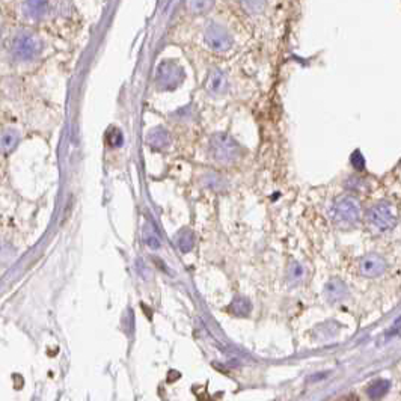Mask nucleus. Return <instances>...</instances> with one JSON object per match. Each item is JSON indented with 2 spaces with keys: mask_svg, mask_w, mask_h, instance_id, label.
<instances>
[{
  "mask_svg": "<svg viewBox=\"0 0 401 401\" xmlns=\"http://www.w3.org/2000/svg\"><path fill=\"white\" fill-rule=\"evenodd\" d=\"M12 21L42 30L68 26L77 17L73 0H12Z\"/></svg>",
  "mask_w": 401,
  "mask_h": 401,
  "instance_id": "f257e3e1",
  "label": "nucleus"
},
{
  "mask_svg": "<svg viewBox=\"0 0 401 401\" xmlns=\"http://www.w3.org/2000/svg\"><path fill=\"white\" fill-rule=\"evenodd\" d=\"M3 36V49L8 58L17 65H29L36 62L47 50L45 30L20 25L12 21Z\"/></svg>",
  "mask_w": 401,
  "mask_h": 401,
  "instance_id": "f03ea898",
  "label": "nucleus"
},
{
  "mask_svg": "<svg viewBox=\"0 0 401 401\" xmlns=\"http://www.w3.org/2000/svg\"><path fill=\"white\" fill-rule=\"evenodd\" d=\"M198 29L199 42L204 45V49L211 53L226 55L236 47L237 35L234 30L236 26L225 17H219V15H215V12L210 14L208 17L202 19Z\"/></svg>",
  "mask_w": 401,
  "mask_h": 401,
  "instance_id": "7ed1b4c3",
  "label": "nucleus"
},
{
  "mask_svg": "<svg viewBox=\"0 0 401 401\" xmlns=\"http://www.w3.org/2000/svg\"><path fill=\"white\" fill-rule=\"evenodd\" d=\"M367 222L373 230L387 232L394 230L398 223V211L394 204L380 201L367 211Z\"/></svg>",
  "mask_w": 401,
  "mask_h": 401,
  "instance_id": "20e7f679",
  "label": "nucleus"
},
{
  "mask_svg": "<svg viewBox=\"0 0 401 401\" xmlns=\"http://www.w3.org/2000/svg\"><path fill=\"white\" fill-rule=\"evenodd\" d=\"M240 145L231 136L225 133H217L210 141L211 157L219 163H232L240 157Z\"/></svg>",
  "mask_w": 401,
  "mask_h": 401,
  "instance_id": "39448f33",
  "label": "nucleus"
},
{
  "mask_svg": "<svg viewBox=\"0 0 401 401\" xmlns=\"http://www.w3.org/2000/svg\"><path fill=\"white\" fill-rule=\"evenodd\" d=\"M361 213H362L361 204L356 198H353V196H343V198H339L330 210L332 219H334L335 223L339 225L356 223L361 219Z\"/></svg>",
  "mask_w": 401,
  "mask_h": 401,
  "instance_id": "423d86ee",
  "label": "nucleus"
},
{
  "mask_svg": "<svg viewBox=\"0 0 401 401\" xmlns=\"http://www.w3.org/2000/svg\"><path fill=\"white\" fill-rule=\"evenodd\" d=\"M184 79V71L173 60H163L156 70V83L165 90L175 89Z\"/></svg>",
  "mask_w": 401,
  "mask_h": 401,
  "instance_id": "0eeeda50",
  "label": "nucleus"
},
{
  "mask_svg": "<svg viewBox=\"0 0 401 401\" xmlns=\"http://www.w3.org/2000/svg\"><path fill=\"white\" fill-rule=\"evenodd\" d=\"M237 12L249 21H261L270 11V0H234Z\"/></svg>",
  "mask_w": 401,
  "mask_h": 401,
  "instance_id": "6e6552de",
  "label": "nucleus"
},
{
  "mask_svg": "<svg viewBox=\"0 0 401 401\" xmlns=\"http://www.w3.org/2000/svg\"><path fill=\"white\" fill-rule=\"evenodd\" d=\"M388 269L387 260L379 254H367L359 261V274L364 278H377Z\"/></svg>",
  "mask_w": 401,
  "mask_h": 401,
  "instance_id": "1a4fd4ad",
  "label": "nucleus"
},
{
  "mask_svg": "<svg viewBox=\"0 0 401 401\" xmlns=\"http://www.w3.org/2000/svg\"><path fill=\"white\" fill-rule=\"evenodd\" d=\"M216 5L217 0H186L183 11L187 19L202 20L215 12Z\"/></svg>",
  "mask_w": 401,
  "mask_h": 401,
  "instance_id": "9d476101",
  "label": "nucleus"
},
{
  "mask_svg": "<svg viewBox=\"0 0 401 401\" xmlns=\"http://www.w3.org/2000/svg\"><path fill=\"white\" fill-rule=\"evenodd\" d=\"M228 86H230L228 74L217 66L211 68L206 80V89L208 90V93L213 95H221L226 93Z\"/></svg>",
  "mask_w": 401,
  "mask_h": 401,
  "instance_id": "9b49d317",
  "label": "nucleus"
},
{
  "mask_svg": "<svg viewBox=\"0 0 401 401\" xmlns=\"http://www.w3.org/2000/svg\"><path fill=\"white\" fill-rule=\"evenodd\" d=\"M347 296H349V289L341 281V279H330V281L324 285V297L329 304H338L343 302Z\"/></svg>",
  "mask_w": 401,
  "mask_h": 401,
  "instance_id": "f8f14e48",
  "label": "nucleus"
},
{
  "mask_svg": "<svg viewBox=\"0 0 401 401\" xmlns=\"http://www.w3.org/2000/svg\"><path fill=\"white\" fill-rule=\"evenodd\" d=\"M147 143L153 149L162 151V149H165L166 147L169 145V134H168V132L165 130L163 127H156L148 133Z\"/></svg>",
  "mask_w": 401,
  "mask_h": 401,
  "instance_id": "ddd939ff",
  "label": "nucleus"
},
{
  "mask_svg": "<svg viewBox=\"0 0 401 401\" xmlns=\"http://www.w3.org/2000/svg\"><path fill=\"white\" fill-rule=\"evenodd\" d=\"M391 388V382L387 379H379V380H374L369 387L367 388V394L369 398L377 400V398H382L383 396L388 394V391Z\"/></svg>",
  "mask_w": 401,
  "mask_h": 401,
  "instance_id": "4468645a",
  "label": "nucleus"
},
{
  "mask_svg": "<svg viewBox=\"0 0 401 401\" xmlns=\"http://www.w3.org/2000/svg\"><path fill=\"white\" fill-rule=\"evenodd\" d=\"M175 245L181 252H191L195 246V237L191 230H183L175 237Z\"/></svg>",
  "mask_w": 401,
  "mask_h": 401,
  "instance_id": "2eb2a0df",
  "label": "nucleus"
},
{
  "mask_svg": "<svg viewBox=\"0 0 401 401\" xmlns=\"http://www.w3.org/2000/svg\"><path fill=\"white\" fill-rule=\"evenodd\" d=\"M142 240H143V243H145L149 249H153V251H157V249H160L162 246L160 239H158L156 231L153 230V226L148 223L142 228Z\"/></svg>",
  "mask_w": 401,
  "mask_h": 401,
  "instance_id": "dca6fc26",
  "label": "nucleus"
},
{
  "mask_svg": "<svg viewBox=\"0 0 401 401\" xmlns=\"http://www.w3.org/2000/svg\"><path fill=\"white\" fill-rule=\"evenodd\" d=\"M231 309L234 314H237L240 317H245L249 314V311H251V304L245 299V297H239L232 302L231 305Z\"/></svg>",
  "mask_w": 401,
  "mask_h": 401,
  "instance_id": "f3484780",
  "label": "nucleus"
},
{
  "mask_svg": "<svg viewBox=\"0 0 401 401\" xmlns=\"http://www.w3.org/2000/svg\"><path fill=\"white\" fill-rule=\"evenodd\" d=\"M19 142V134L15 132H5L3 138H2V148L5 153H8V151H11L15 148V145H17Z\"/></svg>",
  "mask_w": 401,
  "mask_h": 401,
  "instance_id": "a211bd4d",
  "label": "nucleus"
},
{
  "mask_svg": "<svg viewBox=\"0 0 401 401\" xmlns=\"http://www.w3.org/2000/svg\"><path fill=\"white\" fill-rule=\"evenodd\" d=\"M108 143L110 147L123 145V133H121L118 128H113V130L108 134Z\"/></svg>",
  "mask_w": 401,
  "mask_h": 401,
  "instance_id": "6ab92c4d",
  "label": "nucleus"
},
{
  "mask_svg": "<svg viewBox=\"0 0 401 401\" xmlns=\"http://www.w3.org/2000/svg\"><path fill=\"white\" fill-rule=\"evenodd\" d=\"M352 165H353L354 168H356L358 171H361V169L365 166L364 157H362V154L359 153V151H356V153H354V154L352 156Z\"/></svg>",
  "mask_w": 401,
  "mask_h": 401,
  "instance_id": "aec40b11",
  "label": "nucleus"
},
{
  "mask_svg": "<svg viewBox=\"0 0 401 401\" xmlns=\"http://www.w3.org/2000/svg\"><path fill=\"white\" fill-rule=\"evenodd\" d=\"M290 274H291V276H293L294 281H299V279H302V276H304L305 271H304V267H302L300 264H294Z\"/></svg>",
  "mask_w": 401,
  "mask_h": 401,
  "instance_id": "412c9836",
  "label": "nucleus"
}]
</instances>
